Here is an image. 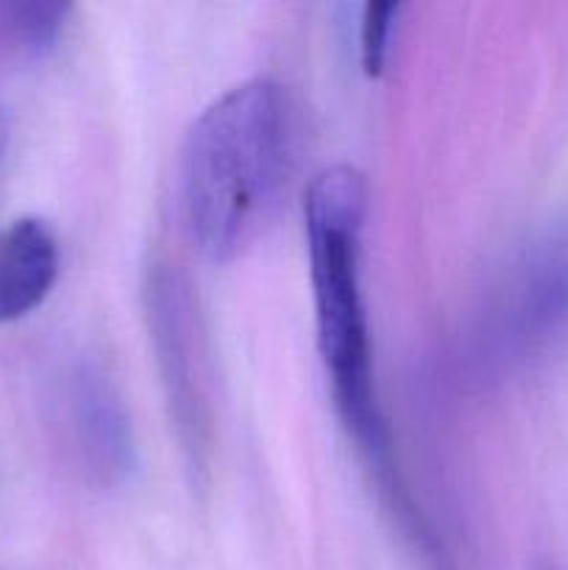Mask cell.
Listing matches in <instances>:
<instances>
[{
	"mask_svg": "<svg viewBox=\"0 0 568 570\" xmlns=\"http://www.w3.org/2000/svg\"><path fill=\"white\" fill-rule=\"evenodd\" d=\"M399 3H365L360 17V61L365 76L376 78L384 70L390 53L395 22H399Z\"/></svg>",
	"mask_w": 568,
	"mask_h": 570,
	"instance_id": "8",
	"label": "cell"
},
{
	"mask_svg": "<svg viewBox=\"0 0 568 570\" xmlns=\"http://www.w3.org/2000/svg\"><path fill=\"white\" fill-rule=\"evenodd\" d=\"M368 181L356 167L334 165L306 189L304 223L310 248L317 351L326 367L334 410L376 484L384 512L423 570H457L449 546L418 507L373 382L371 326L362 298V228Z\"/></svg>",
	"mask_w": 568,
	"mask_h": 570,
	"instance_id": "1",
	"label": "cell"
},
{
	"mask_svg": "<svg viewBox=\"0 0 568 570\" xmlns=\"http://www.w3.org/2000/svg\"><path fill=\"white\" fill-rule=\"evenodd\" d=\"M59 278V243L39 217H20L0 232V326L31 315Z\"/></svg>",
	"mask_w": 568,
	"mask_h": 570,
	"instance_id": "6",
	"label": "cell"
},
{
	"mask_svg": "<svg viewBox=\"0 0 568 570\" xmlns=\"http://www.w3.org/2000/svg\"><path fill=\"white\" fill-rule=\"evenodd\" d=\"M9 137H11V122H9V115H6V109L0 106V161H3L6 150H9Z\"/></svg>",
	"mask_w": 568,
	"mask_h": 570,
	"instance_id": "9",
	"label": "cell"
},
{
	"mask_svg": "<svg viewBox=\"0 0 568 570\" xmlns=\"http://www.w3.org/2000/svg\"><path fill=\"white\" fill-rule=\"evenodd\" d=\"M143 298L148 337L176 440L195 482H206L215 454V401L198 298L178 265L165 259L148 265Z\"/></svg>",
	"mask_w": 568,
	"mask_h": 570,
	"instance_id": "3",
	"label": "cell"
},
{
	"mask_svg": "<svg viewBox=\"0 0 568 570\" xmlns=\"http://www.w3.org/2000/svg\"><path fill=\"white\" fill-rule=\"evenodd\" d=\"M568 337V234L540 243L510 273L477 334L479 365L512 373Z\"/></svg>",
	"mask_w": 568,
	"mask_h": 570,
	"instance_id": "4",
	"label": "cell"
},
{
	"mask_svg": "<svg viewBox=\"0 0 568 570\" xmlns=\"http://www.w3.org/2000/svg\"><path fill=\"white\" fill-rule=\"evenodd\" d=\"M67 14H70L67 3H45V0L9 3L3 6L6 37L26 59H42L59 42Z\"/></svg>",
	"mask_w": 568,
	"mask_h": 570,
	"instance_id": "7",
	"label": "cell"
},
{
	"mask_svg": "<svg viewBox=\"0 0 568 570\" xmlns=\"http://www.w3.org/2000/svg\"><path fill=\"white\" fill-rule=\"evenodd\" d=\"M290 148V100L271 78L237 83L200 111L182 150V212L206 259H234L254 243L282 193Z\"/></svg>",
	"mask_w": 568,
	"mask_h": 570,
	"instance_id": "2",
	"label": "cell"
},
{
	"mask_svg": "<svg viewBox=\"0 0 568 570\" xmlns=\"http://www.w3.org/2000/svg\"><path fill=\"white\" fill-rule=\"evenodd\" d=\"M72 451L98 488H117L137 468L131 417L115 382L98 362L72 367L65 387Z\"/></svg>",
	"mask_w": 568,
	"mask_h": 570,
	"instance_id": "5",
	"label": "cell"
}]
</instances>
